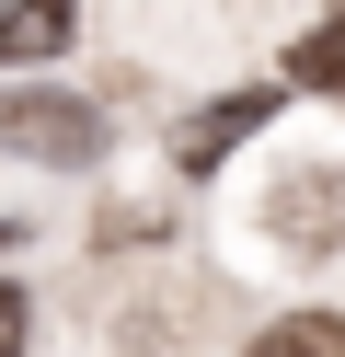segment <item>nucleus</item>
Instances as JSON below:
<instances>
[{"label": "nucleus", "instance_id": "obj_1", "mask_svg": "<svg viewBox=\"0 0 345 357\" xmlns=\"http://www.w3.org/2000/svg\"><path fill=\"white\" fill-rule=\"evenodd\" d=\"M0 150H12V162L81 173V162H104V104L58 93V81H12V93H0Z\"/></svg>", "mask_w": 345, "mask_h": 357}, {"label": "nucleus", "instance_id": "obj_2", "mask_svg": "<svg viewBox=\"0 0 345 357\" xmlns=\"http://www.w3.org/2000/svg\"><path fill=\"white\" fill-rule=\"evenodd\" d=\"M265 116H276V93H230L219 116H196V127H184V173H207V162H219L230 139H253Z\"/></svg>", "mask_w": 345, "mask_h": 357}, {"label": "nucleus", "instance_id": "obj_3", "mask_svg": "<svg viewBox=\"0 0 345 357\" xmlns=\"http://www.w3.org/2000/svg\"><path fill=\"white\" fill-rule=\"evenodd\" d=\"M242 357H345V311H288V323H265Z\"/></svg>", "mask_w": 345, "mask_h": 357}, {"label": "nucleus", "instance_id": "obj_4", "mask_svg": "<svg viewBox=\"0 0 345 357\" xmlns=\"http://www.w3.org/2000/svg\"><path fill=\"white\" fill-rule=\"evenodd\" d=\"M69 47V0H12L0 12V58H58Z\"/></svg>", "mask_w": 345, "mask_h": 357}, {"label": "nucleus", "instance_id": "obj_5", "mask_svg": "<svg viewBox=\"0 0 345 357\" xmlns=\"http://www.w3.org/2000/svg\"><path fill=\"white\" fill-rule=\"evenodd\" d=\"M299 81H322V93H345V12H322V35L299 47Z\"/></svg>", "mask_w": 345, "mask_h": 357}, {"label": "nucleus", "instance_id": "obj_6", "mask_svg": "<svg viewBox=\"0 0 345 357\" xmlns=\"http://www.w3.org/2000/svg\"><path fill=\"white\" fill-rule=\"evenodd\" d=\"M23 334H35V300H23V288L0 277V357H23Z\"/></svg>", "mask_w": 345, "mask_h": 357}]
</instances>
